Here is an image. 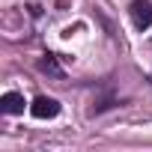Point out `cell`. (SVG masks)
Returning <instances> with one entry per match:
<instances>
[{
    "instance_id": "6da1fadb",
    "label": "cell",
    "mask_w": 152,
    "mask_h": 152,
    "mask_svg": "<svg viewBox=\"0 0 152 152\" xmlns=\"http://www.w3.org/2000/svg\"><path fill=\"white\" fill-rule=\"evenodd\" d=\"M128 12H131V21H134L137 30H149L152 27V0H131Z\"/></svg>"
},
{
    "instance_id": "7a4b0ae2",
    "label": "cell",
    "mask_w": 152,
    "mask_h": 152,
    "mask_svg": "<svg viewBox=\"0 0 152 152\" xmlns=\"http://www.w3.org/2000/svg\"><path fill=\"white\" fill-rule=\"evenodd\" d=\"M30 113L36 119H54L60 113V102L57 99H48V96H39L33 104H30Z\"/></svg>"
},
{
    "instance_id": "3957f363",
    "label": "cell",
    "mask_w": 152,
    "mask_h": 152,
    "mask_svg": "<svg viewBox=\"0 0 152 152\" xmlns=\"http://www.w3.org/2000/svg\"><path fill=\"white\" fill-rule=\"evenodd\" d=\"M0 110L15 116V113H24V96L21 93H6L3 99H0Z\"/></svg>"
},
{
    "instance_id": "277c9868",
    "label": "cell",
    "mask_w": 152,
    "mask_h": 152,
    "mask_svg": "<svg viewBox=\"0 0 152 152\" xmlns=\"http://www.w3.org/2000/svg\"><path fill=\"white\" fill-rule=\"evenodd\" d=\"M39 69H42V72H48V75H54V78H60V75H63V69H60V63H57V57H54V54H45V57L39 60Z\"/></svg>"
}]
</instances>
